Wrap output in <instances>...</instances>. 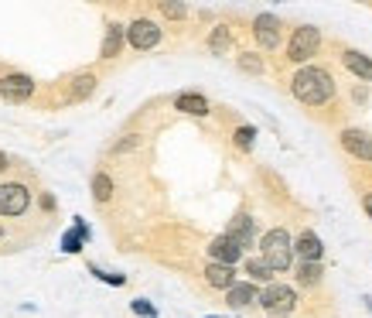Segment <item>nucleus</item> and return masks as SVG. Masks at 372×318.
Segmentation results:
<instances>
[{
  "instance_id": "nucleus-1",
  "label": "nucleus",
  "mask_w": 372,
  "mask_h": 318,
  "mask_svg": "<svg viewBox=\"0 0 372 318\" xmlns=\"http://www.w3.org/2000/svg\"><path fill=\"white\" fill-rule=\"evenodd\" d=\"M291 96L308 110H325V106H335L338 86L325 65H304L291 76Z\"/></svg>"
},
{
  "instance_id": "nucleus-2",
  "label": "nucleus",
  "mask_w": 372,
  "mask_h": 318,
  "mask_svg": "<svg viewBox=\"0 0 372 318\" xmlns=\"http://www.w3.org/2000/svg\"><path fill=\"white\" fill-rule=\"evenodd\" d=\"M260 257L267 260L277 274H287L291 263H294V239H291V233H287L284 226L267 229L263 239H260Z\"/></svg>"
},
{
  "instance_id": "nucleus-3",
  "label": "nucleus",
  "mask_w": 372,
  "mask_h": 318,
  "mask_svg": "<svg viewBox=\"0 0 372 318\" xmlns=\"http://www.w3.org/2000/svg\"><path fill=\"white\" fill-rule=\"evenodd\" d=\"M318 52H321V31L314 24H297L291 31V38H287V62L304 69V65H311Z\"/></svg>"
},
{
  "instance_id": "nucleus-4",
  "label": "nucleus",
  "mask_w": 372,
  "mask_h": 318,
  "mask_svg": "<svg viewBox=\"0 0 372 318\" xmlns=\"http://www.w3.org/2000/svg\"><path fill=\"white\" fill-rule=\"evenodd\" d=\"M260 308L274 318L291 315V312H297V291L291 288V284H277L274 280L270 288L260 291Z\"/></svg>"
},
{
  "instance_id": "nucleus-5",
  "label": "nucleus",
  "mask_w": 372,
  "mask_h": 318,
  "mask_svg": "<svg viewBox=\"0 0 372 318\" xmlns=\"http://www.w3.org/2000/svg\"><path fill=\"white\" fill-rule=\"evenodd\" d=\"M253 38L263 52H277V48L284 45V21L277 18V14H270V11L256 14L253 18Z\"/></svg>"
},
{
  "instance_id": "nucleus-6",
  "label": "nucleus",
  "mask_w": 372,
  "mask_h": 318,
  "mask_svg": "<svg viewBox=\"0 0 372 318\" xmlns=\"http://www.w3.org/2000/svg\"><path fill=\"white\" fill-rule=\"evenodd\" d=\"M127 45L134 52H151L161 45V24L151 18H134L127 24Z\"/></svg>"
},
{
  "instance_id": "nucleus-7",
  "label": "nucleus",
  "mask_w": 372,
  "mask_h": 318,
  "mask_svg": "<svg viewBox=\"0 0 372 318\" xmlns=\"http://www.w3.org/2000/svg\"><path fill=\"white\" fill-rule=\"evenodd\" d=\"M338 144H342V151H345L349 158L362 161V164H372V134L369 130H362V127H345V130L338 134Z\"/></svg>"
},
{
  "instance_id": "nucleus-8",
  "label": "nucleus",
  "mask_w": 372,
  "mask_h": 318,
  "mask_svg": "<svg viewBox=\"0 0 372 318\" xmlns=\"http://www.w3.org/2000/svg\"><path fill=\"white\" fill-rule=\"evenodd\" d=\"M31 205V192L21 185V181H11V185H0V216L14 219L24 216Z\"/></svg>"
},
{
  "instance_id": "nucleus-9",
  "label": "nucleus",
  "mask_w": 372,
  "mask_h": 318,
  "mask_svg": "<svg viewBox=\"0 0 372 318\" xmlns=\"http://www.w3.org/2000/svg\"><path fill=\"white\" fill-rule=\"evenodd\" d=\"M226 237L233 239V243H239L243 250H250L256 243V219L246 212V209H239L233 219H229V226H226Z\"/></svg>"
},
{
  "instance_id": "nucleus-10",
  "label": "nucleus",
  "mask_w": 372,
  "mask_h": 318,
  "mask_svg": "<svg viewBox=\"0 0 372 318\" xmlns=\"http://www.w3.org/2000/svg\"><path fill=\"white\" fill-rule=\"evenodd\" d=\"M31 93H35V79L31 76H21V72L0 76V100L24 103V100H31Z\"/></svg>"
},
{
  "instance_id": "nucleus-11",
  "label": "nucleus",
  "mask_w": 372,
  "mask_h": 318,
  "mask_svg": "<svg viewBox=\"0 0 372 318\" xmlns=\"http://www.w3.org/2000/svg\"><path fill=\"white\" fill-rule=\"evenodd\" d=\"M205 254H209V260H212V263H226V267H236V263L243 260V254H246V250H243L239 243H233V239L222 233V237L209 239Z\"/></svg>"
},
{
  "instance_id": "nucleus-12",
  "label": "nucleus",
  "mask_w": 372,
  "mask_h": 318,
  "mask_svg": "<svg viewBox=\"0 0 372 318\" xmlns=\"http://www.w3.org/2000/svg\"><path fill=\"white\" fill-rule=\"evenodd\" d=\"M294 257L301 260V263H321V257H325V243H321V237H318L314 229H301V233H297Z\"/></svg>"
},
{
  "instance_id": "nucleus-13",
  "label": "nucleus",
  "mask_w": 372,
  "mask_h": 318,
  "mask_svg": "<svg viewBox=\"0 0 372 318\" xmlns=\"http://www.w3.org/2000/svg\"><path fill=\"white\" fill-rule=\"evenodd\" d=\"M171 106H175L178 113H188V117H209V113H212V103L205 100L202 93H195V89L175 93V96H171Z\"/></svg>"
},
{
  "instance_id": "nucleus-14",
  "label": "nucleus",
  "mask_w": 372,
  "mask_h": 318,
  "mask_svg": "<svg viewBox=\"0 0 372 318\" xmlns=\"http://www.w3.org/2000/svg\"><path fill=\"white\" fill-rule=\"evenodd\" d=\"M338 52H342V55H338L342 65L352 72L355 79H359V82H372V55L359 52V48H345V45H342Z\"/></svg>"
},
{
  "instance_id": "nucleus-15",
  "label": "nucleus",
  "mask_w": 372,
  "mask_h": 318,
  "mask_svg": "<svg viewBox=\"0 0 372 318\" xmlns=\"http://www.w3.org/2000/svg\"><path fill=\"white\" fill-rule=\"evenodd\" d=\"M260 301V291H256L253 280H236L233 288L226 291V305L233 308V312H243V308H250Z\"/></svg>"
},
{
  "instance_id": "nucleus-16",
  "label": "nucleus",
  "mask_w": 372,
  "mask_h": 318,
  "mask_svg": "<svg viewBox=\"0 0 372 318\" xmlns=\"http://www.w3.org/2000/svg\"><path fill=\"white\" fill-rule=\"evenodd\" d=\"M123 41H127V28L117 24V21H110V24H106V35H103V45H99V59H106V62L117 59Z\"/></svg>"
},
{
  "instance_id": "nucleus-17",
  "label": "nucleus",
  "mask_w": 372,
  "mask_h": 318,
  "mask_svg": "<svg viewBox=\"0 0 372 318\" xmlns=\"http://www.w3.org/2000/svg\"><path fill=\"white\" fill-rule=\"evenodd\" d=\"M202 274H205V284L216 291H229L236 284V267H226V263H209Z\"/></svg>"
},
{
  "instance_id": "nucleus-18",
  "label": "nucleus",
  "mask_w": 372,
  "mask_h": 318,
  "mask_svg": "<svg viewBox=\"0 0 372 318\" xmlns=\"http://www.w3.org/2000/svg\"><path fill=\"white\" fill-rule=\"evenodd\" d=\"M205 48L212 55H229V48H233V28L229 24H216L209 31V38H205Z\"/></svg>"
},
{
  "instance_id": "nucleus-19",
  "label": "nucleus",
  "mask_w": 372,
  "mask_h": 318,
  "mask_svg": "<svg viewBox=\"0 0 372 318\" xmlns=\"http://www.w3.org/2000/svg\"><path fill=\"white\" fill-rule=\"evenodd\" d=\"M243 271H246V278L253 280V284H267V288L274 284V274H277V271H274V267H270V263H267L263 257H246Z\"/></svg>"
},
{
  "instance_id": "nucleus-20",
  "label": "nucleus",
  "mask_w": 372,
  "mask_h": 318,
  "mask_svg": "<svg viewBox=\"0 0 372 318\" xmlns=\"http://www.w3.org/2000/svg\"><path fill=\"white\" fill-rule=\"evenodd\" d=\"M294 280L301 284V288H321V280H325V267H321V263H301V260H297Z\"/></svg>"
},
{
  "instance_id": "nucleus-21",
  "label": "nucleus",
  "mask_w": 372,
  "mask_h": 318,
  "mask_svg": "<svg viewBox=\"0 0 372 318\" xmlns=\"http://www.w3.org/2000/svg\"><path fill=\"white\" fill-rule=\"evenodd\" d=\"M93 93H96V76H93V72H79V76H72V93H69V100L82 103V100H89Z\"/></svg>"
},
{
  "instance_id": "nucleus-22",
  "label": "nucleus",
  "mask_w": 372,
  "mask_h": 318,
  "mask_svg": "<svg viewBox=\"0 0 372 318\" xmlns=\"http://www.w3.org/2000/svg\"><path fill=\"white\" fill-rule=\"evenodd\" d=\"M93 199H96L99 205H106V202L113 199V178H110L106 171H96V175H93Z\"/></svg>"
},
{
  "instance_id": "nucleus-23",
  "label": "nucleus",
  "mask_w": 372,
  "mask_h": 318,
  "mask_svg": "<svg viewBox=\"0 0 372 318\" xmlns=\"http://www.w3.org/2000/svg\"><path fill=\"white\" fill-rule=\"evenodd\" d=\"M236 69L239 72H250V76H263L267 72V65H263V59L256 52H239L236 55Z\"/></svg>"
},
{
  "instance_id": "nucleus-24",
  "label": "nucleus",
  "mask_w": 372,
  "mask_h": 318,
  "mask_svg": "<svg viewBox=\"0 0 372 318\" xmlns=\"http://www.w3.org/2000/svg\"><path fill=\"white\" fill-rule=\"evenodd\" d=\"M233 144L239 147V151H253V144H256V127H236V134H233Z\"/></svg>"
},
{
  "instance_id": "nucleus-25",
  "label": "nucleus",
  "mask_w": 372,
  "mask_h": 318,
  "mask_svg": "<svg viewBox=\"0 0 372 318\" xmlns=\"http://www.w3.org/2000/svg\"><path fill=\"white\" fill-rule=\"evenodd\" d=\"M157 11H161L168 21H185L188 14H192V11H188L185 4H178V0H164V4H157Z\"/></svg>"
},
{
  "instance_id": "nucleus-26",
  "label": "nucleus",
  "mask_w": 372,
  "mask_h": 318,
  "mask_svg": "<svg viewBox=\"0 0 372 318\" xmlns=\"http://www.w3.org/2000/svg\"><path fill=\"white\" fill-rule=\"evenodd\" d=\"M140 144H144V137H140V134H127L123 140H117V144H113V154H130V151H137Z\"/></svg>"
},
{
  "instance_id": "nucleus-27",
  "label": "nucleus",
  "mask_w": 372,
  "mask_h": 318,
  "mask_svg": "<svg viewBox=\"0 0 372 318\" xmlns=\"http://www.w3.org/2000/svg\"><path fill=\"white\" fill-rule=\"evenodd\" d=\"M82 233H86V226H82V222H76V229L65 237V250H69V254H76V250H79V239H82ZM86 237H89V233H86Z\"/></svg>"
},
{
  "instance_id": "nucleus-28",
  "label": "nucleus",
  "mask_w": 372,
  "mask_h": 318,
  "mask_svg": "<svg viewBox=\"0 0 372 318\" xmlns=\"http://www.w3.org/2000/svg\"><path fill=\"white\" fill-rule=\"evenodd\" d=\"M130 308H134L137 315H147V318H154V315H157V308L151 305V301H144V298H137L134 305H130Z\"/></svg>"
},
{
  "instance_id": "nucleus-29",
  "label": "nucleus",
  "mask_w": 372,
  "mask_h": 318,
  "mask_svg": "<svg viewBox=\"0 0 372 318\" xmlns=\"http://www.w3.org/2000/svg\"><path fill=\"white\" fill-rule=\"evenodd\" d=\"M359 202H362V212L372 219V188H362V192H359Z\"/></svg>"
},
{
  "instance_id": "nucleus-30",
  "label": "nucleus",
  "mask_w": 372,
  "mask_h": 318,
  "mask_svg": "<svg viewBox=\"0 0 372 318\" xmlns=\"http://www.w3.org/2000/svg\"><path fill=\"white\" fill-rule=\"evenodd\" d=\"M93 274H96L99 280H110V284H127L123 274H106V271H99V267H93Z\"/></svg>"
},
{
  "instance_id": "nucleus-31",
  "label": "nucleus",
  "mask_w": 372,
  "mask_h": 318,
  "mask_svg": "<svg viewBox=\"0 0 372 318\" xmlns=\"http://www.w3.org/2000/svg\"><path fill=\"white\" fill-rule=\"evenodd\" d=\"M352 96H355L359 103H366V100H369V93H366V89H359V86H355V93H352Z\"/></svg>"
},
{
  "instance_id": "nucleus-32",
  "label": "nucleus",
  "mask_w": 372,
  "mask_h": 318,
  "mask_svg": "<svg viewBox=\"0 0 372 318\" xmlns=\"http://www.w3.org/2000/svg\"><path fill=\"white\" fill-rule=\"evenodd\" d=\"M7 168H11V161H7V154H4V151H0V175H4V171H7Z\"/></svg>"
},
{
  "instance_id": "nucleus-33",
  "label": "nucleus",
  "mask_w": 372,
  "mask_h": 318,
  "mask_svg": "<svg viewBox=\"0 0 372 318\" xmlns=\"http://www.w3.org/2000/svg\"><path fill=\"white\" fill-rule=\"evenodd\" d=\"M0 239H4V226H0Z\"/></svg>"
}]
</instances>
